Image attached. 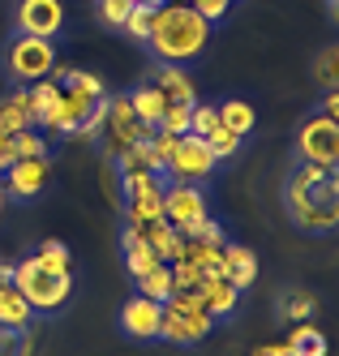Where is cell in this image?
<instances>
[{
  "mask_svg": "<svg viewBox=\"0 0 339 356\" xmlns=\"http://www.w3.org/2000/svg\"><path fill=\"white\" fill-rule=\"evenodd\" d=\"M150 86L164 95V104H180V108H194L198 104V86H194V78L180 65H159Z\"/></svg>",
  "mask_w": 339,
  "mask_h": 356,
  "instance_id": "cell-14",
  "label": "cell"
},
{
  "mask_svg": "<svg viewBox=\"0 0 339 356\" xmlns=\"http://www.w3.org/2000/svg\"><path fill=\"white\" fill-rule=\"evenodd\" d=\"M103 129H108V150L112 155H125L129 146L146 142L155 129H146V124L134 116V108H129V95H108V104H103Z\"/></svg>",
  "mask_w": 339,
  "mask_h": 356,
  "instance_id": "cell-8",
  "label": "cell"
},
{
  "mask_svg": "<svg viewBox=\"0 0 339 356\" xmlns=\"http://www.w3.org/2000/svg\"><path fill=\"white\" fill-rule=\"evenodd\" d=\"M211 219V207H206V193L198 185H185V181H172L164 189V223H172L180 236H194L198 223Z\"/></svg>",
  "mask_w": 339,
  "mask_h": 356,
  "instance_id": "cell-4",
  "label": "cell"
},
{
  "mask_svg": "<svg viewBox=\"0 0 339 356\" xmlns=\"http://www.w3.org/2000/svg\"><path fill=\"white\" fill-rule=\"evenodd\" d=\"M35 262L43 266V270H52V275H69V249L61 245V241H43L39 245V253H35Z\"/></svg>",
  "mask_w": 339,
  "mask_h": 356,
  "instance_id": "cell-26",
  "label": "cell"
},
{
  "mask_svg": "<svg viewBox=\"0 0 339 356\" xmlns=\"http://www.w3.org/2000/svg\"><path fill=\"white\" fill-rule=\"evenodd\" d=\"M9 150H13V159H39V155H47V138L35 129H22L9 138Z\"/></svg>",
  "mask_w": 339,
  "mask_h": 356,
  "instance_id": "cell-27",
  "label": "cell"
},
{
  "mask_svg": "<svg viewBox=\"0 0 339 356\" xmlns=\"http://www.w3.org/2000/svg\"><path fill=\"white\" fill-rule=\"evenodd\" d=\"M125 262H129V275H134V279H142V275H150L155 266H159V258L146 249L138 227H125Z\"/></svg>",
  "mask_w": 339,
  "mask_h": 356,
  "instance_id": "cell-21",
  "label": "cell"
},
{
  "mask_svg": "<svg viewBox=\"0 0 339 356\" xmlns=\"http://www.w3.org/2000/svg\"><path fill=\"white\" fill-rule=\"evenodd\" d=\"M326 5H331V9H335V5H339V0H326Z\"/></svg>",
  "mask_w": 339,
  "mask_h": 356,
  "instance_id": "cell-45",
  "label": "cell"
},
{
  "mask_svg": "<svg viewBox=\"0 0 339 356\" xmlns=\"http://www.w3.org/2000/svg\"><path fill=\"white\" fill-rule=\"evenodd\" d=\"M206 146H211V155H215V159H232V155L241 150V138L232 134V129H223V124H215V129L206 134Z\"/></svg>",
  "mask_w": 339,
  "mask_h": 356,
  "instance_id": "cell-31",
  "label": "cell"
},
{
  "mask_svg": "<svg viewBox=\"0 0 339 356\" xmlns=\"http://www.w3.org/2000/svg\"><path fill=\"white\" fill-rule=\"evenodd\" d=\"M134 13V0H99V17H103V26H125V17Z\"/></svg>",
  "mask_w": 339,
  "mask_h": 356,
  "instance_id": "cell-35",
  "label": "cell"
},
{
  "mask_svg": "<svg viewBox=\"0 0 339 356\" xmlns=\"http://www.w3.org/2000/svg\"><path fill=\"white\" fill-rule=\"evenodd\" d=\"M215 155H211V146H206V138H198V134H185L176 142V155H172V163H168V172L176 176V181H185V185H194V181H206V176L215 172Z\"/></svg>",
  "mask_w": 339,
  "mask_h": 356,
  "instance_id": "cell-9",
  "label": "cell"
},
{
  "mask_svg": "<svg viewBox=\"0 0 339 356\" xmlns=\"http://www.w3.org/2000/svg\"><path fill=\"white\" fill-rule=\"evenodd\" d=\"M146 43L155 47V56L164 65H185L206 52L211 43V22H206L194 5H159L150 17Z\"/></svg>",
  "mask_w": 339,
  "mask_h": 356,
  "instance_id": "cell-2",
  "label": "cell"
},
{
  "mask_svg": "<svg viewBox=\"0 0 339 356\" xmlns=\"http://www.w3.org/2000/svg\"><path fill=\"white\" fill-rule=\"evenodd\" d=\"M253 356H292L283 343H271V348H262V352H253Z\"/></svg>",
  "mask_w": 339,
  "mask_h": 356,
  "instance_id": "cell-41",
  "label": "cell"
},
{
  "mask_svg": "<svg viewBox=\"0 0 339 356\" xmlns=\"http://www.w3.org/2000/svg\"><path fill=\"white\" fill-rule=\"evenodd\" d=\"M322 116H331V120L339 116V95H335V90H326V104H322Z\"/></svg>",
  "mask_w": 339,
  "mask_h": 356,
  "instance_id": "cell-39",
  "label": "cell"
},
{
  "mask_svg": "<svg viewBox=\"0 0 339 356\" xmlns=\"http://www.w3.org/2000/svg\"><path fill=\"white\" fill-rule=\"evenodd\" d=\"M198 296H202V309L211 314V318H228L232 309H237V300H241V292L232 288L223 275H202Z\"/></svg>",
  "mask_w": 339,
  "mask_h": 356,
  "instance_id": "cell-17",
  "label": "cell"
},
{
  "mask_svg": "<svg viewBox=\"0 0 339 356\" xmlns=\"http://www.w3.org/2000/svg\"><path fill=\"white\" fill-rule=\"evenodd\" d=\"M189 5L206 17V22H219L223 13H228V5H232V0H189Z\"/></svg>",
  "mask_w": 339,
  "mask_h": 356,
  "instance_id": "cell-37",
  "label": "cell"
},
{
  "mask_svg": "<svg viewBox=\"0 0 339 356\" xmlns=\"http://www.w3.org/2000/svg\"><path fill=\"white\" fill-rule=\"evenodd\" d=\"M215 124H219V108L215 104H194V112H189V134L206 138Z\"/></svg>",
  "mask_w": 339,
  "mask_h": 356,
  "instance_id": "cell-33",
  "label": "cell"
},
{
  "mask_svg": "<svg viewBox=\"0 0 339 356\" xmlns=\"http://www.w3.org/2000/svg\"><path fill=\"white\" fill-rule=\"evenodd\" d=\"M13 288L26 296L31 309H61V305L69 300V292H73V275H52L35 258H26L13 270Z\"/></svg>",
  "mask_w": 339,
  "mask_h": 356,
  "instance_id": "cell-3",
  "label": "cell"
},
{
  "mask_svg": "<svg viewBox=\"0 0 339 356\" xmlns=\"http://www.w3.org/2000/svg\"><path fill=\"white\" fill-rule=\"evenodd\" d=\"M288 348L292 356H326V335L314 326V322H297L292 330H288Z\"/></svg>",
  "mask_w": 339,
  "mask_h": 356,
  "instance_id": "cell-22",
  "label": "cell"
},
{
  "mask_svg": "<svg viewBox=\"0 0 339 356\" xmlns=\"http://www.w3.org/2000/svg\"><path fill=\"white\" fill-rule=\"evenodd\" d=\"M314 309H318V300L309 296V292H292V296H283V300H279V314L288 318V322H305Z\"/></svg>",
  "mask_w": 339,
  "mask_h": 356,
  "instance_id": "cell-30",
  "label": "cell"
},
{
  "mask_svg": "<svg viewBox=\"0 0 339 356\" xmlns=\"http://www.w3.org/2000/svg\"><path fill=\"white\" fill-rule=\"evenodd\" d=\"M9 163H13V150H9V138H5V134H0V172H5Z\"/></svg>",
  "mask_w": 339,
  "mask_h": 356,
  "instance_id": "cell-40",
  "label": "cell"
},
{
  "mask_svg": "<svg viewBox=\"0 0 339 356\" xmlns=\"http://www.w3.org/2000/svg\"><path fill=\"white\" fill-rule=\"evenodd\" d=\"M31 318H35V309L26 305V296L13 284L0 279V330H26V326H31Z\"/></svg>",
  "mask_w": 339,
  "mask_h": 356,
  "instance_id": "cell-19",
  "label": "cell"
},
{
  "mask_svg": "<svg viewBox=\"0 0 339 356\" xmlns=\"http://www.w3.org/2000/svg\"><path fill=\"white\" fill-rule=\"evenodd\" d=\"M189 266H198L202 275H219L223 270V245H206V241H185V253H180Z\"/></svg>",
  "mask_w": 339,
  "mask_h": 356,
  "instance_id": "cell-24",
  "label": "cell"
},
{
  "mask_svg": "<svg viewBox=\"0 0 339 356\" xmlns=\"http://www.w3.org/2000/svg\"><path fill=\"white\" fill-rule=\"evenodd\" d=\"M47 181H52L47 155H39V159H13L5 168V197H35V193H43Z\"/></svg>",
  "mask_w": 339,
  "mask_h": 356,
  "instance_id": "cell-12",
  "label": "cell"
},
{
  "mask_svg": "<svg viewBox=\"0 0 339 356\" xmlns=\"http://www.w3.org/2000/svg\"><path fill=\"white\" fill-rule=\"evenodd\" d=\"M223 279L237 292H245L253 279H258V258H253V249H245V245H223V270H219Z\"/></svg>",
  "mask_w": 339,
  "mask_h": 356,
  "instance_id": "cell-18",
  "label": "cell"
},
{
  "mask_svg": "<svg viewBox=\"0 0 339 356\" xmlns=\"http://www.w3.org/2000/svg\"><path fill=\"white\" fill-rule=\"evenodd\" d=\"M129 108H134V116L146 124V129H159V116H164L168 104H164V95L146 82V86H138L134 95H129Z\"/></svg>",
  "mask_w": 339,
  "mask_h": 356,
  "instance_id": "cell-20",
  "label": "cell"
},
{
  "mask_svg": "<svg viewBox=\"0 0 339 356\" xmlns=\"http://www.w3.org/2000/svg\"><path fill=\"white\" fill-rule=\"evenodd\" d=\"M219 124H223V129H232L237 138H245V134H253L258 112L245 104V99H228V104H219Z\"/></svg>",
  "mask_w": 339,
  "mask_h": 356,
  "instance_id": "cell-23",
  "label": "cell"
},
{
  "mask_svg": "<svg viewBox=\"0 0 339 356\" xmlns=\"http://www.w3.org/2000/svg\"><path fill=\"white\" fill-rule=\"evenodd\" d=\"M164 305H176V309H202V296L198 292H172Z\"/></svg>",
  "mask_w": 339,
  "mask_h": 356,
  "instance_id": "cell-38",
  "label": "cell"
},
{
  "mask_svg": "<svg viewBox=\"0 0 339 356\" xmlns=\"http://www.w3.org/2000/svg\"><path fill=\"white\" fill-rule=\"evenodd\" d=\"M164 5H189V0H164Z\"/></svg>",
  "mask_w": 339,
  "mask_h": 356,
  "instance_id": "cell-43",
  "label": "cell"
},
{
  "mask_svg": "<svg viewBox=\"0 0 339 356\" xmlns=\"http://www.w3.org/2000/svg\"><path fill=\"white\" fill-rule=\"evenodd\" d=\"M297 150L301 163H318V168H335L339 163V120L331 116H309L297 134Z\"/></svg>",
  "mask_w": 339,
  "mask_h": 356,
  "instance_id": "cell-7",
  "label": "cell"
},
{
  "mask_svg": "<svg viewBox=\"0 0 339 356\" xmlns=\"http://www.w3.org/2000/svg\"><path fill=\"white\" fill-rule=\"evenodd\" d=\"M176 142H180V138H172V134H164V129H155V134L146 138L150 159H155V168H159V172H168V163H172V155H176Z\"/></svg>",
  "mask_w": 339,
  "mask_h": 356,
  "instance_id": "cell-28",
  "label": "cell"
},
{
  "mask_svg": "<svg viewBox=\"0 0 339 356\" xmlns=\"http://www.w3.org/2000/svg\"><path fill=\"white\" fill-rule=\"evenodd\" d=\"M318 82H322L326 90H335V82H339V47H335V43L318 56Z\"/></svg>",
  "mask_w": 339,
  "mask_h": 356,
  "instance_id": "cell-36",
  "label": "cell"
},
{
  "mask_svg": "<svg viewBox=\"0 0 339 356\" xmlns=\"http://www.w3.org/2000/svg\"><path fill=\"white\" fill-rule=\"evenodd\" d=\"M116 159H120V172H150V176H159V168H155V159H150V146H146V142L129 146L125 155H116Z\"/></svg>",
  "mask_w": 339,
  "mask_h": 356,
  "instance_id": "cell-29",
  "label": "cell"
},
{
  "mask_svg": "<svg viewBox=\"0 0 339 356\" xmlns=\"http://www.w3.org/2000/svg\"><path fill=\"white\" fill-rule=\"evenodd\" d=\"M138 232H142L146 249H150V253H155V258H159V262H168V266H172V262H180V253H185V236H180L172 223L155 219V223H142Z\"/></svg>",
  "mask_w": 339,
  "mask_h": 356,
  "instance_id": "cell-15",
  "label": "cell"
},
{
  "mask_svg": "<svg viewBox=\"0 0 339 356\" xmlns=\"http://www.w3.org/2000/svg\"><path fill=\"white\" fill-rule=\"evenodd\" d=\"M125 215H129V227H142V223H155L164 219V185L159 176L150 172H125Z\"/></svg>",
  "mask_w": 339,
  "mask_h": 356,
  "instance_id": "cell-5",
  "label": "cell"
},
{
  "mask_svg": "<svg viewBox=\"0 0 339 356\" xmlns=\"http://www.w3.org/2000/svg\"><path fill=\"white\" fill-rule=\"evenodd\" d=\"M22 129H35V104H31V86H17L9 99H0V134L13 138Z\"/></svg>",
  "mask_w": 339,
  "mask_h": 356,
  "instance_id": "cell-16",
  "label": "cell"
},
{
  "mask_svg": "<svg viewBox=\"0 0 339 356\" xmlns=\"http://www.w3.org/2000/svg\"><path fill=\"white\" fill-rule=\"evenodd\" d=\"M150 17H155V9H146V5H134V13L125 17V35L129 39H138V43H146V35H150Z\"/></svg>",
  "mask_w": 339,
  "mask_h": 356,
  "instance_id": "cell-34",
  "label": "cell"
},
{
  "mask_svg": "<svg viewBox=\"0 0 339 356\" xmlns=\"http://www.w3.org/2000/svg\"><path fill=\"white\" fill-rule=\"evenodd\" d=\"M189 112H194V108L168 104V108H164V116H159V129H164V134H172V138H185V134H189Z\"/></svg>",
  "mask_w": 339,
  "mask_h": 356,
  "instance_id": "cell-32",
  "label": "cell"
},
{
  "mask_svg": "<svg viewBox=\"0 0 339 356\" xmlns=\"http://www.w3.org/2000/svg\"><path fill=\"white\" fill-rule=\"evenodd\" d=\"M283 202H288V215H292L297 227H305V232H335V223H339V181H335V168L301 163L288 176Z\"/></svg>",
  "mask_w": 339,
  "mask_h": 356,
  "instance_id": "cell-1",
  "label": "cell"
},
{
  "mask_svg": "<svg viewBox=\"0 0 339 356\" xmlns=\"http://www.w3.org/2000/svg\"><path fill=\"white\" fill-rule=\"evenodd\" d=\"M52 65H56V43L35 39V35H17L9 47V73L17 82H43Z\"/></svg>",
  "mask_w": 339,
  "mask_h": 356,
  "instance_id": "cell-6",
  "label": "cell"
},
{
  "mask_svg": "<svg viewBox=\"0 0 339 356\" xmlns=\"http://www.w3.org/2000/svg\"><path fill=\"white\" fill-rule=\"evenodd\" d=\"M138 288H142V296H150V300H159V305H164V300L176 292V288H172V266H168V262H159L150 275H142V279H138Z\"/></svg>",
  "mask_w": 339,
  "mask_h": 356,
  "instance_id": "cell-25",
  "label": "cell"
},
{
  "mask_svg": "<svg viewBox=\"0 0 339 356\" xmlns=\"http://www.w3.org/2000/svg\"><path fill=\"white\" fill-rule=\"evenodd\" d=\"M61 26H65V9H61V0H22V5H17V35L56 39Z\"/></svg>",
  "mask_w": 339,
  "mask_h": 356,
  "instance_id": "cell-11",
  "label": "cell"
},
{
  "mask_svg": "<svg viewBox=\"0 0 339 356\" xmlns=\"http://www.w3.org/2000/svg\"><path fill=\"white\" fill-rule=\"evenodd\" d=\"M0 215H5V189H0Z\"/></svg>",
  "mask_w": 339,
  "mask_h": 356,
  "instance_id": "cell-44",
  "label": "cell"
},
{
  "mask_svg": "<svg viewBox=\"0 0 339 356\" xmlns=\"http://www.w3.org/2000/svg\"><path fill=\"white\" fill-rule=\"evenodd\" d=\"M159 322H164V305L159 300H150L142 292L134 300H125V309H120L125 335H134V339H159Z\"/></svg>",
  "mask_w": 339,
  "mask_h": 356,
  "instance_id": "cell-13",
  "label": "cell"
},
{
  "mask_svg": "<svg viewBox=\"0 0 339 356\" xmlns=\"http://www.w3.org/2000/svg\"><path fill=\"white\" fill-rule=\"evenodd\" d=\"M211 314L206 309H176V305H164V322H159V339L168 343H202L211 335Z\"/></svg>",
  "mask_w": 339,
  "mask_h": 356,
  "instance_id": "cell-10",
  "label": "cell"
},
{
  "mask_svg": "<svg viewBox=\"0 0 339 356\" xmlns=\"http://www.w3.org/2000/svg\"><path fill=\"white\" fill-rule=\"evenodd\" d=\"M134 5H146V9H159L164 0H134Z\"/></svg>",
  "mask_w": 339,
  "mask_h": 356,
  "instance_id": "cell-42",
  "label": "cell"
}]
</instances>
